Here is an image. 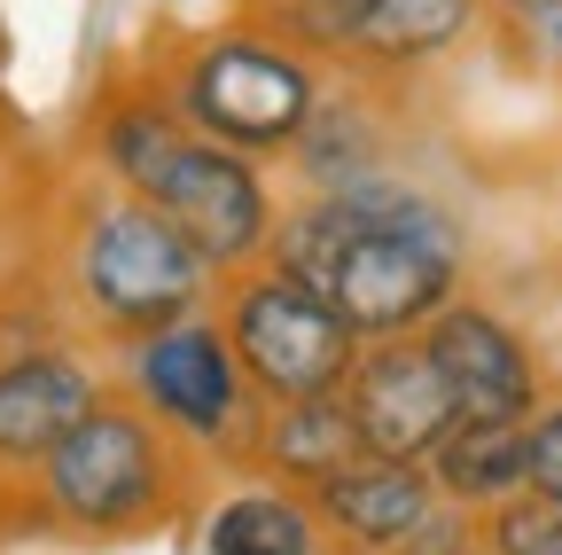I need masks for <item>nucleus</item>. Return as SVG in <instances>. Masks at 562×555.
I'll use <instances>...</instances> for the list:
<instances>
[{
  "label": "nucleus",
  "mask_w": 562,
  "mask_h": 555,
  "mask_svg": "<svg viewBox=\"0 0 562 555\" xmlns=\"http://www.w3.org/2000/svg\"><path fill=\"white\" fill-rule=\"evenodd\" d=\"M453 266H461L453 220L391 180L313 196L273 227L281 282L313 290L351 336H383V344L453 306Z\"/></svg>",
  "instance_id": "nucleus-1"
},
{
  "label": "nucleus",
  "mask_w": 562,
  "mask_h": 555,
  "mask_svg": "<svg viewBox=\"0 0 562 555\" xmlns=\"http://www.w3.org/2000/svg\"><path fill=\"white\" fill-rule=\"evenodd\" d=\"M102 157L110 173L125 180V196H140L149 212H165L188 251L220 274V266H243L258 251H273V196L258 180L250 157L220 149V142H203V133L165 110V102H125L110 125H102Z\"/></svg>",
  "instance_id": "nucleus-2"
},
{
  "label": "nucleus",
  "mask_w": 562,
  "mask_h": 555,
  "mask_svg": "<svg viewBox=\"0 0 562 555\" xmlns=\"http://www.w3.org/2000/svg\"><path fill=\"white\" fill-rule=\"evenodd\" d=\"M180 118L220 142L235 157H273V149H297L305 125L321 118V87H313V63L273 47V40H211L180 63L172 79Z\"/></svg>",
  "instance_id": "nucleus-3"
},
{
  "label": "nucleus",
  "mask_w": 562,
  "mask_h": 555,
  "mask_svg": "<svg viewBox=\"0 0 562 555\" xmlns=\"http://www.w3.org/2000/svg\"><path fill=\"white\" fill-rule=\"evenodd\" d=\"M79 282H87V298L110 329L165 336V329L195 321L211 266L188 251V235L165 212H149L140 196H117L94 212V227L79 243Z\"/></svg>",
  "instance_id": "nucleus-4"
},
{
  "label": "nucleus",
  "mask_w": 562,
  "mask_h": 555,
  "mask_svg": "<svg viewBox=\"0 0 562 555\" xmlns=\"http://www.w3.org/2000/svg\"><path fill=\"white\" fill-rule=\"evenodd\" d=\"M227 344H235V368H243L273 407L336 399V391L351 384V368H360V336H351L313 290L281 282V274H258V282L235 290Z\"/></svg>",
  "instance_id": "nucleus-5"
},
{
  "label": "nucleus",
  "mask_w": 562,
  "mask_h": 555,
  "mask_svg": "<svg viewBox=\"0 0 562 555\" xmlns=\"http://www.w3.org/2000/svg\"><path fill=\"white\" fill-rule=\"evenodd\" d=\"M47 493L79 524H133L165 501V446L125 407H94L79 431L47 454Z\"/></svg>",
  "instance_id": "nucleus-6"
},
{
  "label": "nucleus",
  "mask_w": 562,
  "mask_h": 555,
  "mask_svg": "<svg viewBox=\"0 0 562 555\" xmlns=\"http://www.w3.org/2000/svg\"><path fill=\"white\" fill-rule=\"evenodd\" d=\"M344 414H351V431H360V446L375 462H430L453 423H461V407L430 360V344H375V353H360V368H351V384L336 391Z\"/></svg>",
  "instance_id": "nucleus-7"
},
{
  "label": "nucleus",
  "mask_w": 562,
  "mask_h": 555,
  "mask_svg": "<svg viewBox=\"0 0 562 555\" xmlns=\"http://www.w3.org/2000/svg\"><path fill=\"white\" fill-rule=\"evenodd\" d=\"M430 360L461 407V423H531L539 414V376H531V353H524V336L501 321V313H484V306H446L430 321Z\"/></svg>",
  "instance_id": "nucleus-8"
},
{
  "label": "nucleus",
  "mask_w": 562,
  "mask_h": 555,
  "mask_svg": "<svg viewBox=\"0 0 562 555\" xmlns=\"http://www.w3.org/2000/svg\"><path fill=\"white\" fill-rule=\"evenodd\" d=\"M133 384L165 423L195 431V439H227L243 414V376H235V344L211 321H180L165 336H140L133 353Z\"/></svg>",
  "instance_id": "nucleus-9"
},
{
  "label": "nucleus",
  "mask_w": 562,
  "mask_h": 555,
  "mask_svg": "<svg viewBox=\"0 0 562 555\" xmlns=\"http://www.w3.org/2000/svg\"><path fill=\"white\" fill-rule=\"evenodd\" d=\"M313 509H321V524H336L344 547L391 555L406 532H422V517L438 509V485H430V469H414V462H360L351 477L321 485Z\"/></svg>",
  "instance_id": "nucleus-10"
},
{
  "label": "nucleus",
  "mask_w": 562,
  "mask_h": 555,
  "mask_svg": "<svg viewBox=\"0 0 562 555\" xmlns=\"http://www.w3.org/2000/svg\"><path fill=\"white\" fill-rule=\"evenodd\" d=\"M94 407H102V399H94V376H87L79 360L24 353V360L0 368V454H9V462L55 454Z\"/></svg>",
  "instance_id": "nucleus-11"
},
{
  "label": "nucleus",
  "mask_w": 562,
  "mask_h": 555,
  "mask_svg": "<svg viewBox=\"0 0 562 555\" xmlns=\"http://www.w3.org/2000/svg\"><path fill=\"white\" fill-rule=\"evenodd\" d=\"M258 462L281 469V477H297L305 493H321V485L351 477L360 462H375L360 446V431H351V414L344 399H297V407H273L266 414V431H258Z\"/></svg>",
  "instance_id": "nucleus-12"
},
{
  "label": "nucleus",
  "mask_w": 562,
  "mask_h": 555,
  "mask_svg": "<svg viewBox=\"0 0 562 555\" xmlns=\"http://www.w3.org/2000/svg\"><path fill=\"white\" fill-rule=\"evenodd\" d=\"M430 485L461 509H501L531 485V446H524V423H453V439L422 462Z\"/></svg>",
  "instance_id": "nucleus-13"
},
{
  "label": "nucleus",
  "mask_w": 562,
  "mask_h": 555,
  "mask_svg": "<svg viewBox=\"0 0 562 555\" xmlns=\"http://www.w3.org/2000/svg\"><path fill=\"white\" fill-rule=\"evenodd\" d=\"M476 0H368V24L351 40V55L368 63H430L469 32Z\"/></svg>",
  "instance_id": "nucleus-14"
},
{
  "label": "nucleus",
  "mask_w": 562,
  "mask_h": 555,
  "mask_svg": "<svg viewBox=\"0 0 562 555\" xmlns=\"http://www.w3.org/2000/svg\"><path fill=\"white\" fill-rule=\"evenodd\" d=\"M211 555H313V509L290 493H235L203 524Z\"/></svg>",
  "instance_id": "nucleus-15"
},
{
  "label": "nucleus",
  "mask_w": 562,
  "mask_h": 555,
  "mask_svg": "<svg viewBox=\"0 0 562 555\" xmlns=\"http://www.w3.org/2000/svg\"><path fill=\"white\" fill-rule=\"evenodd\" d=\"M266 9L313 55H351V40H360V24H368V0H266Z\"/></svg>",
  "instance_id": "nucleus-16"
},
{
  "label": "nucleus",
  "mask_w": 562,
  "mask_h": 555,
  "mask_svg": "<svg viewBox=\"0 0 562 555\" xmlns=\"http://www.w3.org/2000/svg\"><path fill=\"white\" fill-rule=\"evenodd\" d=\"M492 555H562V501L547 493H516L492 509Z\"/></svg>",
  "instance_id": "nucleus-17"
},
{
  "label": "nucleus",
  "mask_w": 562,
  "mask_h": 555,
  "mask_svg": "<svg viewBox=\"0 0 562 555\" xmlns=\"http://www.w3.org/2000/svg\"><path fill=\"white\" fill-rule=\"evenodd\" d=\"M524 446H531V485H524V493L562 501V407H539V414H531V423H524Z\"/></svg>",
  "instance_id": "nucleus-18"
},
{
  "label": "nucleus",
  "mask_w": 562,
  "mask_h": 555,
  "mask_svg": "<svg viewBox=\"0 0 562 555\" xmlns=\"http://www.w3.org/2000/svg\"><path fill=\"white\" fill-rule=\"evenodd\" d=\"M391 555H476V524L461 509H430L422 517V532H406Z\"/></svg>",
  "instance_id": "nucleus-19"
},
{
  "label": "nucleus",
  "mask_w": 562,
  "mask_h": 555,
  "mask_svg": "<svg viewBox=\"0 0 562 555\" xmlns=\"http://www.w3.org/2000/svg\"><path fill=\"white\" fill-rule=\"evenodd\" d=\"M554 40H562V24H554Z\"/></svg>",
  "instance_id": "nucleus-20"
}]
</instances>
